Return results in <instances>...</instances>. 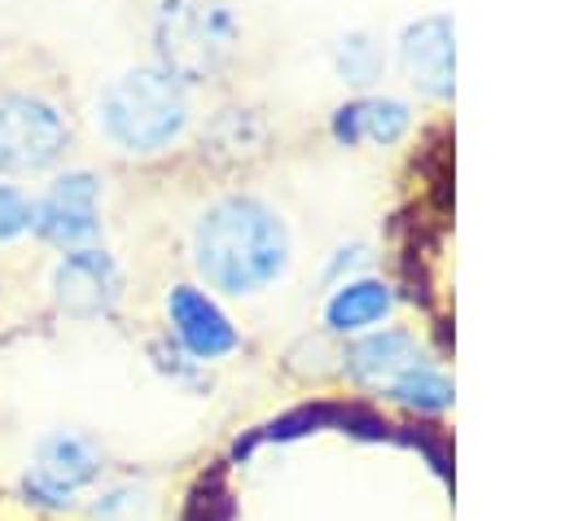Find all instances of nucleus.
Masks as SVG:
<instances>
[{"label":"nucleus","mask_w":561,"mask_h":521,"mask_svg":"<svg viewBox=\"0 0 561 521\" xmlns=\"http://www.w3.org/2000/svg\"><path fill=\"white\" fill-rule=\"evenodd\" d=\"M263 144H267L263 118H259L254 109H241V105L219 109V114L206 123V131H202V149H206V158H215L219 166L250 162V158L263 153Z\"/></svg>","instance_id":"ddd939ff"},{"label":"nucleus","mask_w":561,"mask_h":521,"mask_svg":"<svg viewBox=\"0 0 561 521\" xmlns=\"http://www.w3.org/2000/svg\"><path fill=\"white\" fill-rule=\"evenodd\" d=\"M408 363H416V337L408 328H368L342 350V372L359 385H386Z\"/></svg>","instance_id":"1a4fd4ad"},{"label":"nucleus","mask_w":561,"mask_h":521,"mask_svg":"<svg viewBox=\"0 0 561 521\" xmlns=\"http://www.w3.org/2000/svg\"><path fill=\"white\" fill-rule=\"evenodd\" d=\"M79 131L70 79L31 44H0V175L53 171Z\"/></svg>","instance_id":"f257e3e1"},{"label":"nucleus","mask_w":561,"mask_h":521,"mask_svg":"<svg viewBox=\"0 0 561 521\" xmlns=\"http://www.w3.org/2000/svg\"><path fill=\"white\" fill-rule=\"evenodd\" d=\"M412 114L399 96H355L333 109V140L337 144H394L408 131Z\"/></svg>","instance_id":"9d476101"},{"label":"nucleus","mask_w":561,"mask_h":521,"mask_svg":"<svg viewBox=\"0 0 561 521\" xmlns=\"http://www.w3.org/2000/svg\"><path fill=\"white\" fill-rule=\"evenodd\" d=\"M92 473H96L92 442L75 438V433H53L35 460V490L39 495H75Z\"/></svg>","instance_id":"f8f14e48"},{"label":"nucleus","mask_w":561,"mask_h":521,"mask_svg":"<svg viewBox=\"0 0 561 521\" xmlns=\"http://www.w3.org/2000/svg\"><path fill=\"white\" fill-rule=\"evenodd\" d=\"M101 131L118 153L153 158L167 153L188 127V92L158 66H136L110 79L96 96Z\"/></svg>","instance_id":"7ed1b4c3"},{"label":"nucleus","mask_w":561,"mask_h":521,"mask_svg":"<svg viewBox=\"0 0 561 521\" xmlns=\"http://www.w3.org/2000/svg\"><path fill=\"white\" fill-rule=\"evenodd\" d=\"M399 66L425 96H451L456 88V44L451 13H425L399 35Z\"/></svg>","instance_id":"423d86ee"},{"label":"nucleus","mask_w":561,"mask_h":521,"mask_svg":"<svg viewBox=\"0 0 561 521\" xmlns=\"http://www.w3.org/2000/svg\"><path fill=\"white\" fill-rule=\"evenodd\" d=\"M241 53V13L228 0H158L153 66L180 83L219 79Z\"/></svg>","instance_id":"20e7f679"},{"label":"nucleus","mask_w":561,"mask_h":521,"mask_svg":"<svg viewBox=\"0 0 561 521\" xmlns=\"http://www.w3.org/2000/svg\"><path fill=\"white\" fill-rule=\"evenodd\" d=\"M193 263L219 293H259L289 267V228L263 197L228 193L202 210Z\"/></svg>","instance_id":"f03ea898"},{"label":"nucleus","mask_w":561,"mask_h":521,"mask_svg":"<svg viewBox=\"0 0 561 521\" xmlns=\"http://www.w3.org/2000/svg\"><path fill=\"white\" fill-rule=\"evenodd\" d=\"M31 228L57 250H88L101 236V180L92 171H66L35 201Z\"/></svg>","instance_id":"39448f33"},{"label":"nucleus","mask_w":561,"mask_h":521,"mask_svg":"<svg viewBox=\"0 0 561 521\" xmlns=\"http://www.w3.org/2000/svg\"><path fill=\"white\" fill-rule=\"evenodd\" d=\"M53 289L70 315H101L118 298V267L105 250H66L53 271Z\"/></svg>","instance_id":"6e6552de"},{"label":"nucleus","mask_w":561,"mask_h":521,"mask_svg":"<svg viewBox=\"0 0 561 521\" xmlns=\"http://www.w3.org/2000/svg\"><path fill=\"white\" fill-rule=\"evenodd\" d=\"M390 311H394V289L386 280H373V276L342 280V285H333V293L324 302V328L329 333H368Z\"/></svg>","instance_id":"9b49d317"},{"label":"nucleus","mask_w":561,"mask_h":521,"mask_svg":"<svg viewBox=\"0 0 561 521\" xmlns=\"http://www.w3.org/2000/svg\"><path fill=\"white\" fill-rule=\"evenodd\" d=\"M333 66L342 74V83L351 88H368L377 74H381V48L373 44L368 31H351L333 44Z\"/></svg>","instance_id":"2eb2a0df"},{"label":"nucleus","mask_w":561,"mask_h":521,"mask_svg":"<svg viewBox=\"0 0 561 521\" xmlns=\"http://www.w3.org/2000/svg\"><path fill=\"white\" fill-rule=\"evenodd\" d=\"M167 320L188 359H224L241 346V333L232 328V320L197 285H175L167 293Z\"/></svg>","instance_id":"0eeeda50"},{"label":"nucleus","mask_w":561,"mask_h":521,"mask_svg":"<svg viewBox=\"0 0 561 521\" xmlns=\"http://www.w3.org/2000/svg\"><path fill=\"white\" fill-rule=\"evenodd\" d=\"M386 394H390L394 403H403V407H416V412H447L451 398H456L451 377H447L443 368L425 363V359H416V363H408L403 372H394V377L386 381Z\"/></svg>","instance_id":"4468645a"},{"label":"nucleus","mask_w":561,"mask_h":521,"mask_svg":"<svg viewBox=\"0 0 561 521\" xmlns=\"http://www.w3.org/2000/svg\"><path fill=\"white\" fill-rule=\"evenodd\" d=\"M31 219H35V201L22 188L0 184V241H13L22 232H31Z\"/></svg>","instance_id":"dca6fc26"}]
</instances>
